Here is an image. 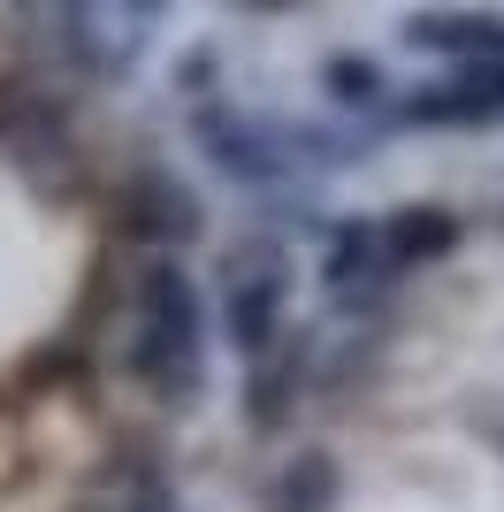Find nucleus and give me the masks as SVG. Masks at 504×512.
I'll list each match as a JSON object with an SVG mask.
<instances>
[{
  "label": "nucleus",
  "instance_id": "10",
  "mask_svg": "<svg viewBox=\"0 0 504 512\" xmlns=\"http://www.w3.org/2000/svg\"><path fill=\"white\" fill-rule=\"evenodd\" d=\"M474 69H482V85H489V100H497V115H504V54H497V62H474Z\"/></svg>",
  "mask_w": 504,
  "mask_h": 512
},
{
  "label": "nucleus",
  "instance_id": "4",
  "mask_svg": "<svg viewBox=\"0 0 504 512\" xmlns=\"http://www.w3.org/2000/svg\"><path fill=\"white\" fill-rule=\"evenodd\" d=\"M398 115L413 130H482V123H497V100H489L482 69H459V77H443V85H420Z\"/></svg>",
  "mask_w": 504,
  "mask_h": 512
},
{
  "label": "nucleus",
  "instance_id": "2",
  "mask_svg": "<svg viewBox=\"0 0 504 512\" xmlns=\"http://www.w3.org/2000/svg\"><path fill=\"white\" fill-rule=\"evenodd\" d=\"M283 291H291V276H283V260H275V253H252L245 268L230 276V291H222V321H230V344L245 352V360H268V344L283 337Z\"/></svg>",
  "mask_w": 504,
  "mask_h": 512
},
{
  "label": "nucleus",
  "instance_id": "5",
  "mask_svg": "<svg viewBox=\"0 0 504 512\" xmlns=\"http://www.w3.org/2000/svg\"><path fill=\"white\" fill-rule=\"evenodd\" d=\"M382 245V268H420V260H443L451 245H459V214L443 207H405L390 230H375Z\"/></svg>",
  "mask_w": 504,
  "mask_h": 512
},
{
  "label": "nucleus",
  "instance_id": "9",
  "mask_svg": "<svg viewBox=\"0 0 504 512\" xmlns=\"http://www.w3.org/2000/svg\"><path fill=\"white\" fill-rule=\"evenodd\" d=\"M321 85H329L336 107H367L382 92V77H375V62H359V54H352V62H329V69H321Z\"/></svg>",
  "mask_w": 504,
  "mask_h": 512
},
{
  "label": "nucleus",
  "instance_id": "8",
  "mask_svg": "<svg viewBox=\"0 0 504 512\" xmlns=\"http://www.w3.org/2000/svg\"><path fill=\"white\" fill-rule=\"evenodd\" d=\"M375 276H382L375 222H344V230L329 237V283H336V299H344V291H359V283H375Z\"/></svg>",
  "mask_w": 504,
  "mask_h": 512
},
{
  "label": "nucleus",
  "instance_id": "3",
  "mask_svg": "<svg viewBox=\"0 0 504 512\" xmlns=\"http://www.w3.org/2000/svg\"><path fill=\"white\" fill-rule=\"evenodd\" d=\"M199 146H207L214 169L245 176V184H275V176L291 169V153H275V146H283V130L245 123V115H230V107H199Z\"/></svg>",
  "mask_w": 504,
  "mask_h": 512
},
{
  "label": "nucleus",
  "instance_id": "1",
  "mask_svg": "<svg viewBox=\"0 0 504 512\" xmlns=\"http://www.w3.org/2000/svg\"><path fill=\"white\" fill-rule=\"evenodd\" d=\"M199 329H207V314H199L191 276L176 260H153L146 283H138V352H130V360H138V375H146L161 398H176V406L199 390Z\"/></svg>",
  "mask_w": 504,
  "mask_h": 512
},
{
  "label": "nucleus",
  "instance_id": "7",
  "mask_svg": "<svg viewBox=\"0 0 504 512\" xmlns=\"http://www.w3.org/2000/svg\"><path fill=\"white\" fill-rule=\"evenodd\" d=\"M130 207H138L130 222H138L146 237H168V245H184V237L199 230V207H191V192H176L168 176H146V184L130 192Z\"/></svg>",
  "mask_w": 504,
  "mask_h": 512
},
{
  "label": "nucleus",
  "instance_id": "6",
  "mask_svg": "<svg viewBox=\"0 0 504 512\" xmlns=\"http://www.w3.org/2000/svg\"><path fill=\"white\" fill-rule=\"evenodd\" d=\"M405 39L436 46V54H466V69H474V62H497L504 54V23L497 16H413Z\"/></svg>",
  "mask_w": 504,
  "mask_h": 512
}]
</instances>
